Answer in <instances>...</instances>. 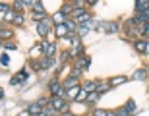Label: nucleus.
I'll return each instance as SVG.
<instances>
[{"mask_svg":"<svg viewBox=\"0 0 149 116\" xmlns=\"http://www.w3.org/2000/svg\"><path fill=\"white\" fill-rule=\"evenodd\" d=\"M49 103L52 105V108H54L56 112H66V110H68L66 99H62V97H50Z\"/></svg>","mask_w":149,"mask_h":116,"instance_id":"f257e3e1","label":"nucleus"},{"mask_svg":"<svg viewBox=\"0 0 149 116\" xmlns=\"http://www.w3.org/2000/svg\"><path fill=\"white\" fill-rule=\"evenodd\" d=\"M49 89H50V93H52V97H62L64 99V87H62V83L56 77L49 83Z\"/></svg>","mask_w":149,"mask_h":116,"instance_id":"f03ea898","label":"nucleus"},{"mask_svg":"<svg viewBox=\"0 0 149 116\" xmlns=\"http://www.w3.org/2000/svg\"><path fill=\"white\" fill-rule=\"evenodd\" d=\"M35 27H37V33L41 37H47L50 31V22L49 19H43V22H35Z\"/></svg>","mask_w":149,"mask_h":116,"instance_id":"7ed1b4c3","label":"nucleus"},{"mask_svg":"<svg viewBox=\"0 0 149 116\" xmlns=\"http://www.w3.org/2000/svg\"><path fill=\"white\" fill-rule=\"evenodd\" d=\"M134 49L138 50L139 54H147V50H149L147 39H138V41H134Z\"/></svg>","mask_w":149,"mask_h":116,"instance_id":"20e7f679","label":"nucleus"},{"mask_svg":"<svg viewBox=\"0 0 149 116\" xmlns=\"http://www.w3.org/2000/svg\"><path fill=\"white\" fill-rule=\"evenodd\" d=\"M45 44H47V41H41L39 44H35L33 49L29 50V54H31V58H35V56H43V52H45Z\"/></svg>","mask_w":149,"mask_h":116,"instance_id":"39448f33","label":"nucleus"},{"mask_svg":"<svg viewBox=\"0 0 149 116\" xmlns=\"http://www.w3.org/2000/svg\"><path fill=\"white\" fill-rule=\"evenodd\" d=\"M89 22H91V19H89ZM81 23V25H77V29H76V35L77 37H85V35H87V31L89 29H91V23Z\"/></svg>","mask_w":149,"mask_h":116,"instance_id":"423d86ee","label":"nucleus"},{"mask_svg":"<svg viewBox=\"0 0 149 116\" xmlns=\"http://www.w3.org/2000/svg\"><path fill=\"white\" fill-rule=\"evenodd\" d=\"M89 19H91V14H89L87 10H83V12H81V14H79L77 17H74V22H76L77 25H81V23H87Z\"/></svg>","mask_w":149,"mask_h":116,"instance_id":"0eeeda50","label":"nucleus"},{"mask_svg":"<svg viewBox=\"0 0 149 116\" xmlns=\"http://www.w3.org/2000/svg\"><path fill=\"white\" fill-rule=\"evenodd\" d=\"M62 23H64V27H66V31H68V33H76V29H77V23L74 22L72 17H66V19H64Z\"/></svg>","mask_w":149,"mask_h":116,"instance_id":"6e6552de","label":"nucleus"},{"mask_svg":"<svg viewBox=\"0 0 149 116\" xmlns=\"http://www.w3.org/2000/svg\"><path fill=\"white\" fill-rule=\"evenodd\" d=\"M74 85H79V77H72V76H68V77H66V81L62 83V87H64V89L74 87Z\"/></svg>","mask_w":149,"mask_h":116,"instance_id":"1a4fd4ad","label":"nucleus"},{"mask_svg":"<svg viewBox=\"0 0 149 116\" xmlns=\"http://www.w3.org/2000/svg\"><path fill=\"white\" fill-rule=\"evenodd\" d=\"M124 81H128V76H116V77H112L111 81V87H118V85H122Z\"/></svg>","mask_w":149,"mask_h":116,"instance_id":"9d476101","label":"nucleus"},{"mask_svg":"<svg viewBox=\"0 0 149 116\" xmlns=\"http://www.w3.org/2000/svg\"><path fill=\"white\" fill-rule=\"evenodd\" d=\"M12 10L17 12V14H22L25 10V4H23V0H14V4H12Z\"/></svg>","mask_w":149,"mask_h":116,"instance_id":"9b49d317","label":"nucleus"},{"mask_svg":"<svg viewBox=\"0 0 149 116\" xmlns=\"http://www.w3.org/2000/svg\"><path fill=\"white\" fill-rule=\"evenodd\" d=\"M54 52H56V44L54 43H47V44H45V52H43V56H52V54H54Z\"/></svg>","mask_w":149,"mask_h":116,"instance_id":"f8f14e48","label":"nucleus"},{"mask_svg":"<svg viewBox=\"0 0 149 116\" xmlns=\"http://www.w3.org/2000/svg\"><path fill=\"white\" fill-rule=\"evenodd\" d=\"M103 29H105L107 33H116L118 31V23H103Z\"/></svg>","mask_w":149,"mask_h":116,"instance_id":"ddd939ff","label":"nucleus"},{"mask_svg":"<svg viewBox=\"0 0 149 116\" xmlns=\"http://www.w3.org/2000/svg\"><path fill=\"white\" fill-rule=\"evenodd\" d=\"M54 33H56V37H66L68 31H66V27H64V23H58V25H56Z\"/></svg>","mask_w":149,"mask_h":116,"instance_id":"4468645a","label":"nucleus"},{"mask_svg":"<svg viewBox=\"0 0 149 116\" xmlns=\"http://www.w3.org/2000/svg\"><path fill=\"white\" fill-rule=\"evenodd\" d=\"M50 64H52V56H41V68L43 70L50 68Z\"/></svg>","mask_w":149,"mask_h":116,"instance_id":"2eb2a0df","label":"nucleus"},{"mask_svg":"<svg viewBox=\"0 0 149 116\" xmlns=\"http://www.w3.org/2000/svg\"><path fill=\"white\" fill-rule=\"evenodd\" d=\"M12 37H14V31H12V29L0 27V41H2V39H12Z\"/></svg>","mask_w":149,"mask_h":116,"instance_id":"dca6fc26","label":"nucleus"},{"mask_svg":"<svg viewBox=\"0 0 149 116\" xmlns=\"http://www.w3.org/2000/svg\"><path fill=\"white\" fill-rule=\"evenodd\" d=\"M124 110H126L128 114H132V112L136 110V101H134V99H130V101L126 103V105H124Z\"/></svg>","mask_w":149,"mask_h":116,"instance_id":"f3484780","label":"nucleus"},{"mask_svg":"<svg viewBox=\"0 0 149 116\" xmlns=\"http://www.w3.org/2000/svg\"><path fill=\"white\" fill-rule=\"evenodd\" d=\"M95 87H97V81H85L81 85V89H85L87 93H91V91H95Z\"/></svg>","mask_w":149,"mask_h":116,"instance_id":"a211bd4d","label":"nucleus"},{"mask_svg":"<svg viewBox=\"0 0 149 116\" xmlns=\"http://www.w3.org/2000/svg\"><path fill=\"white\" fill-rule=\"evenodd\" d=\"M134 79H138V81H141V79H143V81H145V79H147V70H145V68H143V70H138V72H136V76H134Z\"/></svg>","mask_w":149,"mask_h":116,"instance_id":"6ab92c4d","label":"nucleus"},{"mask_svg":"<svg viewBox=\"0 0 149 116\" xmlns=\"http://www.w3.org/2000/svg\"><path fill=\"white\" fill-rule=\"evenodd\" d=\"M109 89H112V87H111V83H97L95 91H97V93H105V91H109Z\"/></svg>","mask_w":149,"mask_h":116,"instance_id":"aec40b11","label":"nucleus"},{"mask_svg":"<svg viewBox=\"0 0 149 116\" xmlns=\"http://www.w3.org/2000/svg\"><path fill=\"white\" fill-rule=\"evenodd\" d=\"M85 97H87V91H85V89H79L74 101H76V103H83V101H85Z\"/></svg>","mask_w":149,"mask_h":116,"instance_id":"412c9836","label":"nucleus"},{"mask_svg":"<svg viewBox=\"0 0 149 116\" xmlns=\"http://www.w3.org/2000/svg\"><path fill=\"white\" fill-rule=\"evenodd\" d=\"M47 19V12H33V22H43Z\"/></svg>","mask_w":149,"mask_h":116,"instance_id":"4be33fe9","label":"nucleus"},{"mask_svg":"<svg viewBox=\"0 0 149 116\" xmlns=\"http://www.w3.org/2000/svg\"><path fill=\"white\" fill-rule=\"evenodd\" d=\"M147 10V0H136V12Z\"/></svg>","mask_w":149,"mask_h":116,"instance_id":"5701e85b","label":"nucleus"},{"mask_svg":"<svg viewBox=\"0 0 149 116\" xmlns=\"http://www.w3.org/2000/svg\"><path fill=\"white\" fill-rule=\"evenodd\" d=\"M97 99H99V93H97V91H91V93H87V97H85L87 103H95Z\"/></svg>","mask_w":149,"mask_h":116,"instance_id":"b1692460","label":"nucleus"},{"mask_svg":"<svg viewBox=\"0 0 149 116\" xmlns=\"http://www.w3.org/2000/svg\"><path fill=\"white\" fill-rule=\"evenodd\" d=\"M87 66H89V60H87V58H85V60H77L76 62V68H77V70H85Z\"/></svg>","mask_w":149,"mask_h":116,"instance_id":"393cba45","label":"nucleus"},{"mask_svg":"<svg viewBox=\"0 0 149 116\" xmlns=\"http://www.w3.org/2000/svg\"><path fill=\"white\" fill-rule=\"evenodd\" d=\"M8 64H10V56H8V54H6V52H4V54H0V66H8Z\"/></svg>","mask_w":149,"mask_h":116,"instance_id":"a878e982","label":"nucleus"},{"mask_svg":"<svg viewBox=\"0 0 149 116\" xmlns=\"http://www.w3.org/2000/svg\"><path fill=\"white\" fill-rule=\"evenodd\" d=\"M33 12H45V8H43V4H41V0H33Z\"/></svg>","mask_w":149,"mask_h":116,"instance_id":"bb28decb","label":"nucleus"},{"mask_svg":"<svg viewBox=\"0 0 149 116\" xmlns=\"http://www.w3.org/2000/svg\"><path fill=\"white\" fill-rule=\"evenodd\" d=\"M74 8H72V4H68V6H62V10H60V14L62 16H66V17H70V12H72Z\"/></svg>","mask_w":149,"mask_h":116,"instance_id":"cd10ccee","label":"nucleus"},{"mask_svg":"<svg viewBox=\"0 0 149 116\" xmlns=\"http://www.w3.org/2000/svg\"><path fill=\"white\" fill-rule=\"evenodd\" d=\"M29 68H33V70H41V62H39L37 58H31V60H29Z\"/></svg>","mask_w":149,"mask_h":116,"instance_id":"c85d7f7f","label":"nucleus"},{"mask_svg":"<svg viewBox=\"0 0 149 116\" xmlns=\"http://www.w3.org/2000/svg\"><path fill=\"white\" fill-rule=\"evenodd\" d=\"M29 114H39V112H41V106L37 105V103H35V105H29Z\"/></svg>","mask_w":149,"mask_h":116,"instance_id":"c756f323","label":"nucleus"},{"mask_svg":"<svg viewBox=\"0 0 149 116\" xmlns=\"http://www.w3.org/2000/svg\"><path fill=\"white\" fill-rule=\"evenodd\" d=\"M64 19H66V16H62L60 12H58V14H54V17H52V22H54L56 25H58V23H62Z\"/></svg>","mask_w":149,"mask_h":116,"instance_id":"7c9ffc66","label":"nucleus"},{"mask_svg":"<svg viewBox=\"0 0 149 116\" xmlns=\"http://www.w3.org/2000/svg\"><path fill=\"white\" fill-rule=\"evenodd\" d=\"M12 23H14V25H22V23H23V16H22V14H16L14 19H12Z\"/></svg>","mask_w":149,"mask_h":116,"instance_id":"2f4dec72","label":"nucleus"},{"mask_svg":"<svg viewBox=\"0 0 149 116\" xmlns=\"http://www.w3.org/2000/svg\"><path fill=\"white\" fill-rule=\"evenodd\" d=\"M8 10H10V6H8V4H2V2H0V17L4 16Z\"/></svg>","mask_w":149,"mask_h":116,"instance_id":"473e14b6","label":"nucleus"},{"mask_svg":"<svg viewBox=\"0 0 149 116\" xmlns=\"http://www.w3.org/2000/svg\"><path fill=\"white\" fill-rule=\"evenodd\" d=\"M37 105L41 106V108H45V106L49 105V99H47V97H43V99H39V101H37Z\"/></svg>","mask_w":149,"mask_h":116,"instance_id":"72a5a7b5","label":"nucleus"},{"mask_svg":"<svg viewBox=\"0 0 149 116\" xmlns=\"http://www.w3.org/2000/svg\"><path fill=\"white\" fill-rule=\"evenodd\" d=\"M83 4H85V0H74L72 8H83Z\"/></svg>","mask_w":149,"mask_h":116,"instance_id":"f704fd0d","label":"nucleus"},{"mask_svg":"<svg viewBox=\"0 0 149 116\" xmlns=\"http://www.w3.org/2000/svg\"><path fill=\"white\" fill-rule=\"evenodd\" d=\"M70 56H72V54L66 50V52H62V54H60V60H62V62H68V60H70Z\"/></svg>","mask_w":149,"mask_h":116,"instance_id":"c9c22d12","label":"nucleus"},{"mask_svg":"<svg viewBox=\"0 0 149 116\" xmlns=\"http://www.w3.org/2000/svg\"><path fill=\"white\" fill-rule=\"evenodd\" d=\"M114 116H130V114H128V112L124 110V108H118V110L114 112Z\"/></svg>","mask_w":149,"mask_h":116,"instance_id":"e433bc0d","label":"nucleus"},{"mask_svg":"<svg viewBox=\"0 0 149 116\" xmlns=\"http://www.w3.org/2000/svg\"><path fill=\"white\" fill-rule=\"evenodd\" d=\"M95 116H107V110H101V108H97V110H95Z\"/></svg>","mask_w":149,"mask_h":116,"instance_id":"4c0bfd02","label":"nucleus"},{"mask_svg":"<svg viewBox=\"0 0 149 116\" xmlns=\"http://www.w3.org/2000/svg\"><path fill=\"white\" fill-rule=\"evenodd\" d=\"M6 49H8V50H14V49H16V44H14V43H6Z\"/></svg>","mask_w":149,"mask_h":116,"instance_id":"58836bf2","label":"nucleus"},{"mask_svg":"<svg viewBox=\"0 0 149 116\" xmlns=\"http://www.w3.org/2000/svg\"><path fill=\"white\" fill-rule=\"evenodd\" d=\"M85 2H87L89 6H93V4H97V2H99V0H85Z\"/></svg>","mask_w":149,"mask_h":116,"instance_id":"ea45409f","label":"nucleus"},{"mask_svg":"<svg viewBox=\"0 0 149 116\" xmlns=\"http://www.w3.org/2000/svg\"><path fill=\"white\" fill-rule=\"evenodd\" d=\"M62 116H76V114H72V112H68V110H66V112H62Z\"/></svg>","mask_w":149,"mask_h":116,"instance_id":"a19ab883","label":"nucleus"},{"mask_svg":"<svg viewBox=\"0 0 149 116\" xmlns=\"http://www.w3.org/2000/svg\"><path fill=\"white\" fill-rule=\"evenodd\" d=\"M19 116H29V110H23V112H22Z\"/></svg>","mask_w":149,"mask_h":116,"instance_id":"79ce46f5","label":"nucleus"},{"mask_svg":"<svg viewBox=\"0 0 149 116\" xmlns=\"http://www.w3.org/2000/svg\"><path fill=\"white\" fill-rule=\"evenodd\" d=\"M2 97H4V89L0 87V99H2Z\"/></svg>","mask_w":149,"mask_h":116,"instance_id":"37998d69","label":"nucleus"},{"mask_svg":"<svg viewBox=\"0 0 149 116\" xmlns=\"http://www.w3.org/2000/svg\"><path fill=\"white\" fill-rule=\"evenodd\" d=\"M107 116H114V112H107Z\"/></svg>","mask_w":149,"mask_h":116,"instance_id":"c03bdc74","label":"nucleus"},{"mask_svg":"<svg viewBox=\"0 0 149 116\" xmlns=\"http://www.w3.org/2000/svg\"><path fill=\"white\" fill-rule=\"evenodd\" d=\"M29 116H37V114H29Z\"/></svg>","mask_w":149,"mask_h":116,"instance_id":"a18cd8bd","label":"nucleus"},{"mask_svg":"<svg viewBox=\"0 0 149 116\" xmlns=\"http://www.w3.org/2000/svg\"><path fill=\"white\" fill-rule=\"evenodd\" d=\"M0 44H2V41H0Z\"/></svg>","mask_w":149,"mask_h":116,"instance_id":"49530a36","label":"nucleus"}]
</instances>
